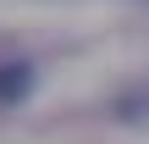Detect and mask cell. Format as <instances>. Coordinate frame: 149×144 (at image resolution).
Here are the masks:
<instances>
[{
  "mask_svg": "<svg viewBox=\"0 0 149 144\" xmlns=\"http://www.w3.org/2000/svg\"><path fill=\"white\" fill-rule=\"evenodd\" d=\"M28 89H33V67H28V61H6V67H0V105L28 100Z\"/></svg>",
  "mask_w": 149,
  "mask_h": 144,
  "instance_id": "6da1fadb",
  "label": "cell"
},
{
  "mask_svg": "<svg viewBox=\"0 0 149 144\" xmlns=\"http://www.w3.org/2000/svg\"><path fill=\"white\" fill-rule=\"evenodd\" d=\"M116 117H122V122H144L149 117V83L144 89H127V94L116 100Z\"/></svg>",
  "mask_w": 149,
  "mask_h": 144,
  "instance_id": "7a4b0ae2",
  "label": "cell"
}]
</instances>
